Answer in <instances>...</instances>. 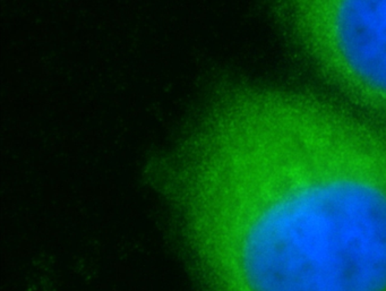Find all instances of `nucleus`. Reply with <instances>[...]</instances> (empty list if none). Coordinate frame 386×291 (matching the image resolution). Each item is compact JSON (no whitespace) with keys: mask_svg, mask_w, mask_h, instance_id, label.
<instances>
[{"mask_svg":"<svg viewBox=\"0 0 386 291\" xmlns=\"http://www.w3.org/2000/svg\"><path fill=\"white\" fill-rule=\"evenodd\" d=\"M282 5L326 80L386 127V0H282Z\"/></svg>","mask_w":386,"mask_h":291,"instance_id":"2","label":"nucleus"},{"mask_svg":"<svg viewBox=\"0 0 386 291\" xmlns=\"http://www.w3.org/2000/svg\"><path fill=\"white\" fill-rule=\"evenodd\" d=\"M162 160L208 291H386V127L219 78Z\"/></svg>","mask_w":386,"mask_h":291,"instance_id":"1","label":"nucleus"}]
</instances>
